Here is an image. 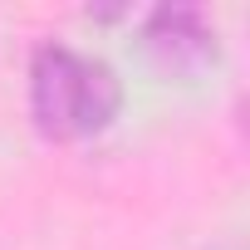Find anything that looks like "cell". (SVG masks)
I'll return each mask as SVG.
<instances>
[{
	"label": "cell",
	"mask_w": 250,
	"mask_h": 250,
	"mask_svg": "<svg viewBox=\"0 0 250 250\" xmlns=\"http://www.w3.org/2000/svg\"><path fill=\"white\" fill-rule=\"evenodd\" d=\"M152 44L157 49H167L172 59H206L211 54V35H206V25H201V15H191V10H157L152 15Z\"/></svg>",
	"instance_id": "7a4b0ae2"
},
{
	"label": "cell",
	"mask_w": 250,
	"mask_h": 250,
	"mask_svg": "<svg viewBox=\"0 0 250 250\" xmlns=\"http://www.w3.org/2000/svg\"><path fill=\"white\" fill-rule=\"evenodd\" d=\"M221 250H235V245H221Z\"/></svg>",
	"instance_id": "3957f363"
},
{
	"label": "cell",
	"mask_w": 250,
	"mask_h": 250,
	"mask_svg": "<svg viewBox=\"0 0 250 250\" xmlns=\"http://www.w3.org/2000/svg\"><path fill=\"white\" fill-rule=\"evenodd\" d=\"M118 79L103 59L44 44L30 64V113L49 138H88L118 113Z\"/></svg>",
	"instance_id": "6da1fadb"
}]
</instances>
